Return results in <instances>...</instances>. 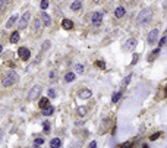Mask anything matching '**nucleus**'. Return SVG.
<instances>
[{"instance_id":"nucleus-1","label":"nucleus","mask_w":167,"mask_h":148,"mask_svg":"<svg viewBox=\"0 0 167 148\" xmlns=\"http://www.w3.org/2000/svg\"><path fill=\"white\" fill-rule=\"evenodd\" d=\"M18 81H19L18 72L13 71V69H10V71H8V72L5 74V76H3V79H2V87H3V88H9V87L15 85Z\"/></svg>"},{"instance_id":"nucleus-2","label":"nucleus","mask_w":167,"mask_h":148,"mask_svg":"<svg viewBox=\"0 0 167 148\" xmlns=\"http://www.w3.org/2000/svg\"><path fill=\"white\" fill-rule=\"evenodd\" d=\"M152 9L151 8H145L142 9L141 12L138 13V16H136V24L138 25H147L150 22L151 19H152Z\"/></svg>"},{"instance_id":"nucleus-3","label":"nucleus","mask_w":167,"mask_h":148,"mask_svg":"<svg viewBox=\"0 0 167 148\" xmlns=\"http://www.w3.org/2000/svg\"><path fill=\"white\" fill-rule=\"evenodd\" d=\"M41 92H43V90H41V87H40V85H34L32 88L29 90V92H28V100H29V101L37 100L40 95H41Z\"/></svg>"},{"instance_id":"nucleus-4","label":"nucleus","mask_w":167,"mask_h":148,"mask_svg":"<svg viewBox=\"0 0 167 148\" xmlns=\"http://www.w3.org/2000/svg\"><path fill=\"white\" fill-rule=\"evenodd\" d=\"M29 19H31V12L29 10H26L25 13L22 15V18L19 19V31H24L26 26H28V24H29Z\"/></svg>"},{"instance_id":"nucleus-5","label":"nucleus","mask_w":167,"mask_h":148,"mask_svg":"<svg viewBox=\"0 0 167 148\" xmlns=\"http://www.w3.org/2000/svg\"><path fill=\"white\" fill-rule=\"evenodd\" d=\"M18 56L22 59V62H28L31 57V50L26 49V47H19L18 49Z\"/></svg>"},{"instance_id":"nucleus-6","label":"nucleus","mask_w":167,"mask_h":148,"mask_svg":"<svg viewBox=\"0 0 167 148\" xmlns=\"http://www.w3.org/2000/svg\"><path fill=\"white\" fill-rule=\"evenodd\" d=\"M43 21L40 19V18H34V21H32V33L34 34H41V31H43Z\"/></svg>"},{"instance_id":"nucleus-7","label":"nucleus","mask_w":167,"mask_h":148,"mask_svg":"<svg viewBox=\"0 0 167 148\" xmlns=\"http://www.w3.org/2000/svg\"><path fill=\"white\" fill-rule=\"evenodd\" d=\"M103 18H104V15H103V12H94L92 13V18H91V21H92V24L94 25H101V22H103Z\"/></svg>"},{"instance_id":"nucleus-8","label":"nucleus","mask_w":167,"mask_h":148,"mask_svg":"<svg viewBox=\"0 0 167 148\" xmlns=\"http://www.w3.org/2000/svg\"><path fill=\"white\" fill-rule=\"evenodd\" d=\"M78 97L81 100H88L92 97V91L90 90V88H84V90H81L79 92H78Z\"/></svg>"},{"instance_id":"nucleus-9","label":"nucleus","mask_w":167,"mask_h":148,"mask_svg":"<svg viewBox=\"0 0 167 148\" xmlns=\"http://www.w3.org/2000/svg\"><path fill=\"white\" fill-rule=\"evenodd\" d=\"M158 34H160L158 29H152V31L148 34V38H147L148 44H154V43L157 41V40H158Z\"/></svg>"},{"instance_id":"nucleus-10","label":"nucleus","mask_w":167,"mask_h":148,"mask_svg":"<svg viewBox=\"0 0 167 148\" xmlns=\"http://www.w3.org/2000/svg\"><path fill=\"white\" fill-rule=\"evenodd\" d=\"M62 28H63L65 31H70V29L73 28V21H72V19H67V18H63V21H62Z\"/></svg>"},{"instance_id":"nucleus-11","label":"nucleus","mask_w":167,"mask_h":148,"mask_svg":"<svg viewBox=\"0 0 167 148\" xmlns=\"http://www.w3.org/2000/svg\"><path fill=\"white\" fill-rule=\"evenodd\" d=\"M40 19L43 21V25H46V26H50V25H51V18H50V15H49L46 10H43V12H41Z\"/></svg>"},{"instance_id":"nucleus-12","label":"nucleus","mask_w":167,"mask_h":148,"mask_svg":"<svg viewBox=\"0 0 167 148\" xmlns=\"http://www.w3.org/2000/svg\"><path fill=\"white\" fill-rule=\"evenodd\" d=\"M125 44H126L125 47L128 50H135L136 49V46H138V40H136V38H128Z\"/></svg>"},{"instance_id":"nucleus-13","label":"nucleus","mask_w":167,"mask_h":148,"mask_svg":"<svg viewBox=\"0 0 167 148\" xmlns=\"http://www.w3.org/2000/svg\"><path fill=\"white\" fill-rule=\"evenodd\" d=\"M110 125H111V120H110L109 117L107 119H104L103 122H101V128H100V132H107L110 128Z\"/></svg>"},{"instance_id":"nucleus-14","label":"nucleus","mask_w":167,"mask_h":148,"mask_svg":"<svg viewBox=\"0 0 167 148\" xmlns=\"http://www.w3.org/2000/svg\"><path fill=\"white\" fill-rule=\"evenodd\" d=\"M18 19H19V16H18V15H12V16L8 19V22H6V28H8V29H10L13 25L16 24Z\"/></svg>"},{"instance_id":"nucleus-15","label":"nucleus","mask_w":167,"mask_h":148,"mask_svg":"<svg viewBox=\"0 0 167 148\" xmlns=\"http://www.w3.org/2000/svg\"><path fill=\"white\" fill-rule=\"evenodd\" d=\"M126 13V9L123 8V6H119V8H116V10H114V16L117 18V19H120V18H123Z\"/></svg>"},{"instance_id":"nucleus-16","label":"nucleus","mask_w":167,"mask_h":148,"mask_svg":"<svg viewBox=\"0 0 167 148\" xmlns=\"http://www.w3.org/2000/svg\"><path fill=\"white\" fill-rule=\"evenodd\" d=\"M70 9H72L73 12H79V10L82 9V2H81V0H75V2H72Z\"/></svg>"},{"instance_id":"nucleus-17","label":"nucleus","mask_w":167,"mask_h":148,"mask_svg":"<svg viewBox=\"0 0 167 148\" xmlns=\"http://www.w3.org/2000/svg\"><path fill=\"white\" fill-rule=\"evenodd\" d=\"M47 106H50V98L49 97H41L40 101H38V107L44 108V107H47Z\"/></svg>"},{"instance_id":"nucleus-18","label":"nucleus","mask_w":167,"mask_h":148,"mask_svg":"<svg viewBox=\"0 0 167 148\" xmlns=\"http://www.w3.org/2000/svg\"><path fill=\"white\" fill-rule=\"evenodd\" d=\"M19 38H21L19 31H13V33L10 34V44H16V43L19 41Z\"/></svg>"},{"instance_id":"nucleus-19","label":"nucleus","mask_w":167,"mask_h":148,"mask_svg":"<svg viewBox=\"0 0 167 148\" xmlns=\"http://www.w3.org/2000/svg\"><path fill=\"white\" fill-rule=\"evenodd\" d=\"M43 110V116H51L53 113H54V107L51 106H47V107H44V108H41Z\"/></svg>"},{"instance_id":"nucleus-20","label":"nucleus","mask_w":167,"mask_h":148,"mask_svg":"<svg viewBox=\"0 0 167 148\" xmlns=\"http://www.w3.org/2000/svg\"><path fill=\"white\" fill-rule=\"evenodd\" d=\"M62 147V139L60 138H54L50 141V148H59Z\"/></svg>"},{"instance_id":"nucleus-21","label":"nucleus","mask_w":167,"mask_h":148,"mask_svg":"<svg viewBox=\"0 0 167 148\" xmlns=\"http://www.w3.org/2000/svg\"><path fill=\"white\" fill-rule=\"evenodd\" d=\"M75 79H76V75L73 74V72H67V74L65 75V81H66L67 84H69V82H73Z\"/></svg>"},{"instance_id":"nucleus-22","label":"nucleus","mask_w":167,"mask_h":148,"mask_svg":"<svg viewBox=\"0 0 167 148\" xmlns=\"http://www.w3.org/2000/svg\"><path fill=\"white\" fill-rule=\"evenodd\" d=\"M122 94H123V91H122V90H120V91H117V92H114V94H113V97H111V103H113V104H116L117 101L120 100Z\"/></svg>"},{"instance_id":"nucleus-23","label":"nucleus","mask_w":167,"mask_h":148,"mask_svg":"<svg viewBox=\"0 0 167 148\" xmlns=\"http://www.w3.org/2000/svg\"><path fill=\"white\" fill-rule=\"evenodd\" d=\"M87 113H88V108H87L85 106H79V107H78V115H79V117H85Z\"/></svg>"},{"instance_id":"nucleus-24","label":"nucleus","mask_w":167,"mask_h":148,"mask_svg":"<svg viewBox=\"0 0 167 148\" xmlns=\"http://www.w3.org/2000/svg\"><path fill=\"white\" fill-rule=\"evenodd\" d=\"M50 126H51V123L49 120H46V122L43 123V132H44V133H50V131H51Z\"/></svg>"},{"instance_id":"nucleus-25","label":"nucleus","mask_w":167,"mask_h":148,"mask_svg":"<svg viewBox=\"0 0 167 148\" xmlns=\"http://www.w3.org/2000/svg\"><path fill=\"white\" fill-rule=\"evenodd\" d=\"M75 72L79 75H82L84 72H85V66L82 65V63H78V65H75Z\"/></svg>"},{"instance_id":"nucleus-26","label":"nucleus","mask_w":167,"mask_h":148,"mask_svg":"<svg viewBox=\"0 0 167 148\" xmlns=\"http://www.w3.org/2000/svg\"><path fill=\"white\" fill-rule=\"evenodd\" d=\"M47 95H49V98H56L57 97V92L54 88H50V90L47 91Z\"/></svg>"},{"instance_id":"nucleus-27","label":"nucleus","mask_w":167,"mask_h":148,"mask_svg":"<svg viewBox=\"0 0 167 148\" xmlns=\"http://www.w3.org/2000/svg\"><path fill=\"white\" fill-rule=\"evenodd\" d=\"M161 135H163V132H161V131L155 132V133H152V135L150 136V141H157V139L160 138V136H161Z\"/></svg>"},{"instance_id":"nucleus-28","label":"nucleus","mask_w":167,"mask_h":148,"mask_svg":"<svg viewBox=\"0 0 167 148\" xmlns=\"http://www.w3.org/2000/svg\"><path fill=\"white\" fill-rule=\"evenodd\" d=\"M94 65L97 66L98 69H106V63H104V60H95Z\"/></svg>"},{"instance_id":"nucleus-29","label":"nucleus","mask_w":167,"mask_h":148,"mask_svg":"<svg viewBox=\"0 0 167 148\" xmlns=\"http://www.w3.org/2000/svg\"><path fill=\"white\" fill-rule=\"evenodd\" d=\"M47 8H49V0H41V2H40V9L46 10Z\"/></svg>"},{"instance_id":"nucleus-30","label":"nucleus","mask_w":167,"mask_h":148,"mask_svg":"<svg viewBox=\"0 0 167 148\" xmlns=\"http://www.w3.org/2000/svg\"><path fill=\"white\" fill-rule=\"evenodd\" d=\"M132 56H134V57H132V62H131V65L134 66V65H136V63H138V60H139V54H138V53H134Z\"/></svg>"},{"instance_id":"nucleus-31","label":"nucleus","mask_w":167,"mask_h":148,"mask_svg":"<svg viewBox=\"0 0 167 148\" xmlns=\"http://www.w3.org/2000/svg\"><path fill=\"white\" fill-rule=\"evenodd\" d=\"M164 46H166V35H163V37L158 40V47L160 49H163Z\"/></svg>"},{"instance_id":"nucleus-32","label":"nucleus","mask_w":167,"mask_h":148,"mask_svg":"<svg viewBox=\"0 0 167 148\" xmlns=\"http://www.w3.org/2000/svg\"><path fill=\"white\" fill-rule=\"evenodd\" d=\"M43 144H44V139H43V138H37V139L34 141V145H35V147H40Z\"/></svg>"},{"instance_id":"nucleus-33","label":"nucleus","mask_w":167,"mask_h":148,"mask_svg":"<svg viewBox=\"0 0 167 148\" xmlns=\"http://www.w3.org/2000/svg\"><path fill=\"white\" fill-rule=\"evenodd\" d=\"M131 79H132V74H129V75H128V76L125 78V79H123V87H126L128 84L131 82Z\"/></svg>"},{"instance_id":"nucleus-34","label":"nucleus","mask_w":167,"mask_h":148,"mask_svg":"<svg viewBox=\"0 0 167 148\" xmlns=\"http://www.w3.org/2000/svg\"><path fill=\"white\" fill-rule=\"evenodd\" d=\"M50 44H51V43L49 41V40L43 43V51H44V50H49V49H50Z\"/></svg>"},{"instance_id":"nucleus-35","label":"nucleus","mask_w":167,"mask_h":148,"mask_svg":"<svg viewBox=\"0 0 167 148\" xmlns=\"http://www.w3.org/2000/svg\"><path fill=\"white\" fill-rule=\"evenodd\" d=\"M56 75H57V74H56V71H51V72H50L49 78H50V81H51V82H53V81H56Z\"/></svg>"},{"instance_id":"nucleus-36","label":"nucleus","mask_w":167,"mask_h":148,"mask_svg":"<svg viewBox=\"0 0 167 148\" xmlns=\"http://www.w3.org/2000/svg\"><path fill=\"white\" fill-rule=\"evenodd\" d=\"M132 145H134V142H129V141H128V142H123V144H120V147L122 148H129V147H132Z\"/></svg>"},{"instance_id":"nucleus-37","label":"nucleus","mask_w":167,"mask_h":148,"mask_svg":"<svg viewBox=\"0 0 167 148\" xmlns=\"http://www.w3.org/2000/svg\"><path fill=\"white\" fill-rule=\"evenodd\" d=\"M8 3H10V0H0V10L5 8V6H6Z\"/></svg>"},{"instance_id":"nucleus-38","label":"nucleus","mask_w":167,"mask_h":148,"mask_svg":"<svg viewBox=\"0 0 167 148\" xmlns=\"http://www.w3.org/2000/svg\"><path fill=\"white\" fill-rule=\"evenodd\" d=\"M88 147H90V148H95V147H97V142H95V141H91V142L88 144Z\"/></svg>"},{"instance_id":"nucleus-39","label":"nucleus","mask_w":167,"mask_h":148,"mask_svg":"<svg viewBox=\"0 0 167 148\" xmlns=\"http://www.w3.org/2000/svg\"><path fill=\"white\" fill-rule=\"evenodd\" d=\"M3 139V131H2V129H0V141Z\"/></svg>"},{"instance_id":"nucleus-40","label":"nucleus","mask_w":167,"mask_h":148,"mask_svg":"<svg viewBox=\"0 0 167 148\" xmlns=\"http://www.w3.org/2000/svg\"><path fill=\"white\" fill-rule=\"evenodd\" d=\"M2 51H3V44L0 43V53H2Z\"/></svg>"},{"instance_id":"nucleus-41","label":"nucleus","mask_w":167,"mask_h":148,"mask_svg":"<svg viewBox=\"0 0 167 148\" xmlns=\"http://www.w3.org/2000/svg\"><path fill=\"white\" fill-rule=\"evenodd\" d=\"M94 2H95V3H98V2H100V0H94Z\"/></svg>"}]
</instances>
